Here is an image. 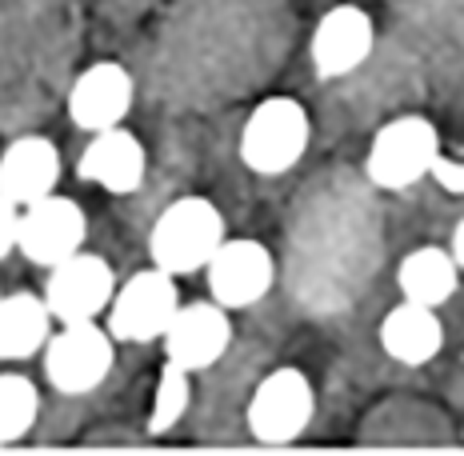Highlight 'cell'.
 Segmentation results:
<instances>
[{
  "label": "cell",
  "instance_id": "6da1fadb",
  "mask_svg": "<svg viewBox=\"0 0 464 456\" xmlns=\"http://www.w3.org/2000/svg\"><path fill=\"white\" fill-rule=\"evenodd\" d=\"M225 217L205 197H180L157 217L149 232V257L152 265L172 277L205 273L217 248L225 245Z\"/></svg>",
  "mask_w": 464,
  "mask_h": 456
},
{
  "label": "cell",
  "instance_id": "7a4b0ae2",
  "mask_svg": "<svg viewBox=\"0 0 464 456\" xmlns=\"http://www.w3.org/2000/svg\"><path fill=\"white\" fill-rule=\"evenodd\" d=\"M308 137H313V121H308L304 104L293 101V96H268L245 121L240 160L256 177H280L304 157Z\"/></svg>",
  "mask_w": 464,
  "mask_h": 456
},
{
  "label": "cell",
  "instance_id": "3957f363",
  "mask_svg": "<svg viewBox=\"0 0 464 456\" xmlns=\"http://www.w3.org/2000/svg\"><path fill=\"white\" fill-rule=\"evenodd\" d=\"M440 157V132L424 116H396L372 137L364 157V177L384 192L412 189L417 180L432 177V164Z\"/></svg>",
  "mask_w": 464,
  "mask_h": 456
},
{
  "label": "cell",
  "instance_id": "277c9868",
  "mask_svg": "<svg viewBox=\"0 0 464 456\" xmlns=\"http://www.w3.org/2000/svg\"><path fill=\"white\" fill-rule=\"evenodd\" d=\"M116 361V336L109 325L81 320V325H61L44 344V376L56 393L84 396L96 393L112 373Z\"/></svg>",
  "mask_w": 464,
  "mask_h": 456
},
{
  "label": "cell",
  "instance_id": "5b68a950",
  "mask_svg": "<svg viewBox=\"0 0 464 456\" xmlns=\"http://www.w3.org/2000/svg\"><path fill=\"white\" fill-rule=\"evenodd\" d=\"M177 308H180L177 277L152 265L144 273H132L116 288L109 305V333L124 344H152L172 325Z\"/></svg>",
  "mask_w": 464,
  "mask_h": 456
},
{
  "label": "cell",
  "instance_id": "8992f818",
  "mask_svg": "<svg viewBox=\"0 0 464 456\" xmlns=\"http://www.w3.org/2000/svg\"><path fill=\"white\" fill-rule=\"evenodd\" d=\"M316 412L313 381L301 368H276L256 384L253 401H248V432L260 444H288L296 441Z\"/></svg>",
  "mask_w": 464,
  "mask_h": 456
},
{
  "label": "cell",
  "instance_id": "52a82bcc",
  "mask_svg": "<svg viewBox=\"0 0 464 456\" xmlns=\"http://www.w3.org/2000/svg\"><path fill=\"white\" fill-rule=\"evenodd\" d=\"M116 296V273L104 257L96 252H72L69 260L48 268L44 280V300L53 308L56 325H81V320H96L109 313Z\"/></svg>",
  "mask_w": 464,
  "mask_h": 456
},
{
  "label": "cell",
  "instance_id": "ba28073f",
  "mask_svg": "<svg viewBox=\"0 0 464 456\" xmlns=\"http://www.w3.org/2000/svg\"><path fill=\"white\" fill-rule=\"evenodd\" d=\"M84 240H89V217L72 197L48 192V197L21 209V245L16 248L33 265H61V260H69L72 252L84 248Z\"/></svg>",
  "mask_w": 464,
  "mask_h": 456
},
{
  "label": "cell",
  "instance_id": "9c48e42d",
  "mask_svg": "<svg viewBox=\"0 0 464 456\" xmlns=\"http://www.w3.org/2000/svg\"><path fill=\"white\" fill-rule=\"evenodd\" d=\"M164 361L180 364L185 373H205L228 353L232 344V320L228 308L217 300H197V305H180L172 325L160 336Z\"/></svg>",
  "mask_w": 464,
  "mask_h": 456
},
{
  "label": "cell",
  "instance_id": "30bf717a",
  "mask_svg": "<svg viewBox=\"0 0 464 456\" xmlns=\"http://www.w3.org/2000/svg\"><path fill=\"white\" fill-rule=\"evenodd\" d=\"M208 293L225 308H253L268 296L276 280L273 252L260 240H225L205 268Z\"/></svg>",
  "mask_w": 464,
  "mask_h": 456
},
{
  "label": "cell",
  "instance_id": "8fae6325",
  "mask_svg": "<svg viewBox=\"0 0 464 456\" xmlns=\"http://www.w3.org/2000/svg\"><path fill=\"white\" fill-rule=\"evenodd\" d=\"M372 44H376V28L364 8H356V5L328 8L321 16V24L313 28V44H308L313 73L321 81H341V76L356 73L369 61Z\"/></svg>",
  "mask_w": 464,
  "mask_h": 456
},
{
  "label": "cell",
  "instance_id": "7c38bea8",
  "mask_svg": "<svg viewBox=\"0 0 464 456\" xmlns=\"http://www.w3.org/2000/svg\"><path fill=\"white\" fill-rule=\"evenodd\" d=\"M132 96H137V84H132V73L124 69V64L96 61L72 81L69 116L76 129H84V132L116 129V124L129 116Z\"/></svg>",
  "mask_w": 464,
  "mask_h": 456
},
{
  "label": "cell",
  "instance_id": "4fadbf2b",
  "mask_svg": "<svg viewBox=\"0 0 464 456\" xmlns=\"http://www.w3.org/2000/svg\"><path fill=\"white\" fill-rule=\"evenodd\" d=\"M144 169H149L144 144L129 129H121V124L92 132V141L84 144L81 160H76V177L101 184L104 192H116V197L137 192L144 184Z\"/></svg>",
  "mask_w": 464,
  "mask_h": 456
},
{
  "label": "cell",
  "instance_id": "5bb4252c",
  "mask_svg": "<svg viewBox=\"0 0 464 456\" xmlns=\"http://www.w3.org/2000/svg\"><path fill=\"white\" fill-rule=\"evenodd\" d=\"M61 180V149L48 137H16L0 152V197L13 205H33V200L56 192Z\"/></svg>",
  "mask_w": 464,
  "mask_h": 456
},
{
  "label": "cell",
  "instance_id": "9a60e30c",
  "mask_svg": "<svg viewBox=\"0 0 464 456\" xmlns=\"http://www.w3.org/2000/svg\"><path fill=\"white\" fill-rule=\"evenodd\" d=\"M381 348L392 361H401L409 368L429 364L444 348V325H440L437 308L417 305V300L396 305L392 313L381 320Z\"/></svg>",
  "mask_w": 464,
  "mask_h": 456
},
{
  "label": "cell",
  "instance_id": "2e32d148",
  "mask_svg": "<svg viewBox=\"0 0 464 456\" xmlns=\"http://www.w3.org/2000/svg\"><path fill=\"white\" fill-rule=\"evenodd\" d=\"M53 325L56 316L48 308L44 293L0 296V361H28V356L44 353Z\"/></svg>",
  "mask_w": 464,
  "mask_h": 456
},
{
  "label": "cell",
  "instance_id": "e0dca14e",
  "mask_svg": "<svg viewBox=\"0 0 464 456\" xmlns=\"http://www.w3.org/2000/svg\"><path fill=\"white\" fill-rule=\"evenodd\" d=\"M396 285H401L404 300H417V305L440 308L444 300L457 293L460 265H457V257H452L449 248H437V245L412 248L409 257L401 260V268H396Z\"/></svg>",
  "mask_w": 464,
  "mask_h": 456
},
{
  "label": "cell",
  "instance_id": "ac0fdd59",
  "mask_svg": "<svg viewBox=\"0 0 464 456\" xmlns=\"http://www.w3.org/2000/svg\"><path fill=\"white\" fill-rule=\"evenodd\" d=\"M41 416V393L24 373H0V444L24 441Z\"/></svg>",
  "mask_w": 464,
  "mask_h": 456
},
{
  "label": "cell",
  "instance_id": "d6986e66",
  "mask_svg": "<svg viewBox=\"0 0 464 456\" xmlns=\"http://www.w3.org/2000/svg\"><path fill=\"white\" fill-rule=\"evenodd\" d=\"M180 364L164 361L160 368V384H157V396H152V412H149V432H169L177 421H185L188 404H192V384Z\"/></svg>",
  "mask_w": 464,
  "mask_h": 456
},
{
  "label": "cell",
  "instance_id": "ffe728a7",
  "mask_svg": "<svg viewBox=\"0 0 464 456\" xmlns=\"http://www.w3.org/2000/svg\"><path fill=\"white\" fill-rule=\"evenodd\" d=\"M21 245V205H13L8 197H0V260Z\"/></svg>",
  "mask_w": 464,
  "mask_h": 456
},
{
  "label": "cell",
  "instance_id": "44dd1931",
  "mask_svg": "<svg viewBox=\"0 0 464 456\" xmlns=\"http://www.w3.org/2000/svg\"><path fill=\"white\" fill-rule=\"evenodd\" d=\"M432 177H437L449 192H464V164H457V160L437 157V164H432Z\"/></svg>",
  "mask_w": 464,
  "mask_h": 456
},
{
  "label": "cell",
  "instance_id": "7402d4cb",
  "mask_svg": "<svg viewBox=\"0 0 464 456\" xmlns=\"http://www.w3.org/2000/svg\"><path fill=\"white\" fill-rule=\"evenodd\" d=\"M452 257H457V265H460V273H464V220H460V225L457 228H452Z\"/></svg>",
  "mask_w": 464,
  "mask_h": 456
}]
</instances>
